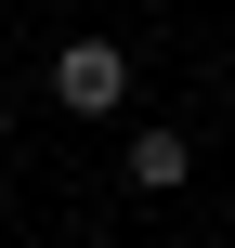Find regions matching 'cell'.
<instances>
[{"instance_id": "cell-1", "label": "cell", "mask_w": 235, "mask_h": 248, "mask_svg": "<svg viewBox=\"0 0 235 248\" xmlns=\"http://www.w3.org/2000/svg\"><path fill=\"white\" fill-rule=\"evenodd\" d=\"M52 105H65V118H118V105H131V52H118V39H65V52H52Z\"/></svg>"}, {"instance_id": "cell-2", "label": "cell", "mask_w": 235, "mask_h": 248, "mask_svg": "<svg viewBox=\"0 0 235 248\" xmlns=\"http://www.w3.org/2000/svg\"><path fill=\"white\" fill-rule=\"evenodd\" d=\"M183 170H196V144H183L170 118H157V131H131V183H144V196H183Z\"/></svg>"}, {"instance_id": "cell-3", "label": "cell", "mask_w": 235, "mask_h": 248, "mask_svg": "<svg viewBox=\"0 0 235 248\" xmlns=\"http://www.w3.org/2000/svg\"><path fill=\"white\" fill-rule=\"evenodd\" d=\"M0 144H13V105H0Z\"/></svg>"}]
</instances>
